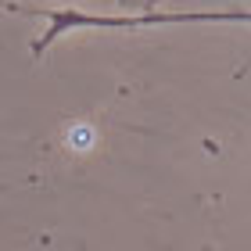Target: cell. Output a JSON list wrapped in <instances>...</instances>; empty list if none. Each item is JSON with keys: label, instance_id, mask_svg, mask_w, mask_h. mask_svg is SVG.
Listing matches in <instances>:
<instances>
[{"label": "cell", "instance_id": "obj_2", "mask_svg": "<svg viewBox=\"0 0 251 251\" xmlns=\"http://www.w3.org/2000/svg\"><path fill=\"white\" fill-rule=\"evenodd\" d=\"M122 4H126V7H151L154 0H122Z\"/></svg>", "mask_w": 251, "mask_h": 251}, {"label": "cell", "instance_id": "obj_1", "mask_svg": "<svg viewBox=\"0 0 251 251\" xmlns=\"http://www.w3.org/2000/svg\"><path fill=\"white\" fill-rule=\"evenodd\" d=\"M4 11H18V15H40L47 18L43 36H36L32 54H43L50 43H58L68 29H147V25H183V22H244L251 25V11H179V15H90L79 7H32L18 4V0H0Z\"/></svg>", "mask_w": 251, "mask_h": 251}]
</instances>
